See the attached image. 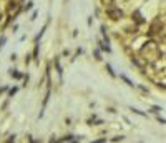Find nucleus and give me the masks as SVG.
<instances>
[{
    "instance_id": "obj_1",
    "label": "nucleus",
    "mask_w": 166,
    "mask_h": 143,
    "mask_svg": "<svg viewBox=\"0 0 166 143\" xmlns=\"http://www.w3.org/2000/svg\"><path fill=\"white\" fill-rule=\"evenodd\" d=\"M106 15H108V18H111L113 22H118V20H121L123 18V10L121 8H118V7H108L106 8Z\"/></svg>"
},
{
    "instance_id": "obj_2",
    "label": "nucleus",
    "mask_w": 166,
    "mask_h": 143,
    "mask_svg": "<svg viewBox=\"0 0 166 143\" xmlns=\"http://www.w3.org/2000/svg\"><path fill=\"white\" fill-rule=\"evenodd\" d=\"M113 3H115V0H101V5H103L105 8L113 7Z\"/></svg>"
},
{
    "instance_id": "obj_3",
    "label": "nucleus",
    "mask_w": 166,
    "mask_h": 143,
    "mask_svg": "<svg viewBox=\"0 0 166 143\" xmlns=\"http://www.w3.org/2000/svg\"><path fill=\"white\" fill-rule=\"evenodd\" d=\"M15 7H17V2H15V0H12V2L8 3V12H12V8H15Z\"/></svg>"
},
{
    "instance_id": "obj_4",
    "label": "nucleus",
    "mask_w": 166,
    "mask_h": 143,
    "mask_svg": "<svg viewBox=\"0 0 166 143\" xmlns=\"http://www.w3.org/2000/svg\"><path fill=\"white\" fill-rule=\"evenodd\" d=\"M5 143H15V135L8 136V138H7V140H5Z\"/></svg>"
},
{
    "instance_id": "obj_5",
    "label": "nucleus",
    "mask_w": 166,
    "mask_h": 143,
    "mask_svg": "<svg viewBox=\"0 0 166 143\" xmlns=\"http://www.w3.org/2000/svg\"><path fill=\"white\" fill-rule=\"evenodd\" d=\"M10 75H12V77H15V78H20V73H17L15 70H12V73H10Z\"/></svg>"
},
{
    "instance_id": "obj_6",
    "label": "nucleus",
    "mask_w": 166,
    "mask_h": 143,
    "mask_svg": "<svg viewBox=\"0 0 166 143\" xmlns=\"http://www.w3.org/2000/svg\"><path fill=\"white\" fill-rule=\"evenodd\" d=\"M32 5H33V3H32V2H28V3H27V7H25V10H30Z\"/></svg>"
},
{
    "instance_id": "obj_7",
    "label": "nucleus",
    "mask_w": 166,
    "mask_h": 143,
    "mask_svg": "<svg viewBox=\"0 0 166 143\" xmlns=\"http://www.w3.org/2000/svg\"><path fill=\"white\" fill-rule=\"evenodd\" d=\"M95 57H96V60H101V58H100V52H98V50H95Z\"/></svg>"
},
{
    "instance_id": "obj_8",
    "label": "nucleus",
    "mask_w": 166,
    "mask_h": 143,
    "mask_svg": "<svg viewBox=\"0 0 166 143\" xmlns=\"http://www.w3.org/2000/svg\"><path fill=\"white\" fill-rule=\"evenodd\" d=\"M105 140H96V141H91V143H103Z\"/></svg>"
}]
</instances>
